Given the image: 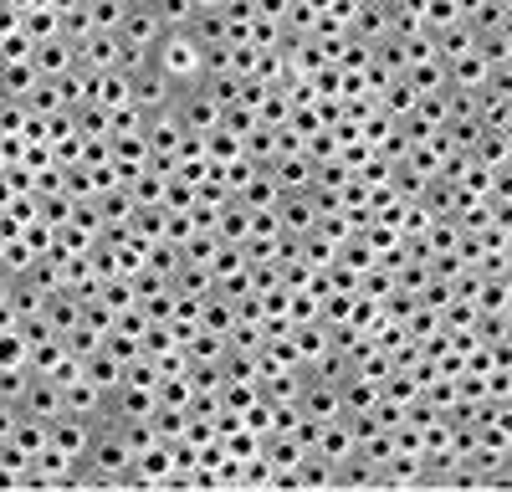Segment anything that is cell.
I'll list each match as a JSON object with an SVG mask.
<instances>
[{"label":"cell","mask_w":512,"mask_h":492,"mask_svg":"<svg viewBox=\"0 0 512 492\" xmlns=\"http://www.w3.org/2000/svg\"><path fill=\"white\" fill-rule=\"evenodd\" d=\"M123 0H88V26L93 31H103V36H113L118 31V21H123Z\"/></svg>","instance_id":"cell-32"},{"label":"cell","mask_w":512,"mask_h":492,"mask_svg":"<svg viewBox=\"0 0 512 492\" xmlns=\"http://www.w3.org/2000/svg\"><path fill=\"white\" fill-rule=\"evenodd\" d=\"M82 375H88L93 385H103V390H113L123 380V359H113L108 349H93L88 359H82Z\"/></svg>","instance_id":"cell-21"},{"label":"cell","mask_w":512,"mask_h":492,"mask_svg":"<svg viewBox=\"0 0 512 492\" xmlns=\"http://www.w3.org/2000/svg\"><path fill=\"white\" fill-rule=\"evenodd\" d=\"M472 303H477V313H507V277H487L482 272Z\"/></svg>","instance_id":"cell-24"},{"label":"cell","mask_w":512,"mask_h":492,"mask_svg":"<svg viewBox=\"0 0 512 492\" xmlns=\"http://www.w3.org/2000/svg\"><path fill=\"white\" fill-rule=\"evenodd\" d=\"M98 298L113 308V313H123V308H134L139 303V293H134V277H108L103 287H98Z\"/></svg>","instance_id":"cell-34"},{"label":"cell","mask_w":512,"mask_h":492,"mask_svg":"<svg viewBox=\"0 0 512 492\" xmlns=\"http://www.w3.org/2000/svg\"><path fill=\"white\" fill-rule=\"evenodd\" d=\"M41 72L31 62H0V103H21Z\"/></svg>","instance_id":"cell-18"},{"label":"cell","mask_w":512,"mask_h":492,"mask_svg":"<svg viewBox=\"0 0 512 492\" xmlns=\"http://www.w3.org/2000/svg\"><path fill=\"white\" fill-rule=\"evenodd\" d=\"M303 262H308L313 272L333 267V262H338V241H328L323 231H308V236H303Z\"/></svg>","instance_id":"cell-28"},{"label":"cell","mask_w":512,"mask_h":492,"mask_svg":"<svg viewBox=\"0 0 512 492\" xmlns=\"http://www.w3.org/2000/svg\"><path fill=\"white\" fill-rule=\"evenodd\" d=\"M267 175L277 180V190H308L313 185V159L303 149H297V154H277L267 164Z\"/></svg>","instance_id":"cell-12"},{"label":"cell","mask_w":512,"mask_h":492,"mask_svg":"<svg viewBox=\"0 0 512 492\" xmlns=\"http://www.w3.org/2000/svg\"><path fill=\"white\" fill-rule=\"evenodd\" d=\"M185 88L169 72H159L154 62H144L139 72H128V103H139L144 113H159V108H175V98H180Z\"/></svg>","instance_id":"cell-2"},{"label":"cell","mask_w":512,"mask_h":492,"mask_svg":"<svg viewBox=\"0 0 512 492\" xmlns=\"http://www.w3.org/2000/svg\"><path fill=\"white\" fill-rule=\"evenodd\" d=\"M67 349H72L77 359H88L93 349H103V334H98V328H88V323H77L72 334H67Z\"/></svg>","instance_id":"cell-39"},{"label":"cell","mask_w":512,"mask_h":492,"mask_svg":"<svg viewBox=\"0 0 512 492\" xmlns=\"http://www.w3.org/2000/svg\"><path fill=\"white\" fill-rule=\"evenodd\" d=\"M98 221H103V231H128V221H134V195H128V185H113V190H103L98 200Z\"/></svg>","instance_id":"cell-11"},{"label":"cell","mask_w":512,"mask_h":492,"mask_svg":"<svg viewBox=\"0 0 512 492\" xmlns=\"http://www.w3.org/2000/svg\"><path fill=\"white\" fill-rule=\"evenodd\" d=\"M149 62L175 77L180 88H195V82H200V47L190 41V31H164L149 47Z\"/></svg>","instance_id":"cell-1"},{"label":"cell","mask_w":512,"mask_h":492,"mask_svg":"<svg viewBox=\"0 0 512 492\" xmlns=\"http://www.w3.org/2000/svg\"><path fill=\"white\" fill-rule=\"evenodd\" d=\"M405 82H410V88L415 93H436V88H446V67L431 57V62H410L405 67Z\"/></svg>","instance_id":"cell-27"},{"label":"cell","mask_w":512,"mask_h":492,"mask_svg":"<svg viewBox=\"0 0 512 492\" xmlns=\"http://www.w3.org/2000/svg\"><path fill=\"white\" fill-rule=\"evenodd\" d=\"M26 103H0V134H21L26 129Z\"/></svg>","instance_id":"cell-42"},{"label":"cell","mask_w":512,"mask_h":492,"mask_svg":"<svg viewBox=\"0 0 512 492\" xmlns=\"http://www.w3.org/2000/svg\"><path fill=\"white\" fill-rule=\"evenodd\" d=\"M277 195H282V190H277V180H272L267 170H256L241 190H231V200H236V205H246V211H272Z\"/></svg>","instance_id":"cell-16"},{"label":"cell","mask_w":512,"mask_h":492,"mask_svg":"<svg viewBox=\"0 0 512 492\" xmlns=\"http://www.w3.org/2000/svg\"><path fill=\"white\" fill-rule=\"evenodd\" d=\"M210 252H216V236H210V231H195L190 241H180V262L210 267Z\"/></svg>","instance_id":"cell-36"},{"label":"cell","mask_w":512,"mask_h":492,"mask_svg":"<svg viewBox=\"0 0 512 492\" xmlns=\"http://www.w3.org/2000/svg\"><path fill=\"white\" fill-rule=\"evenodd\" d=\"M272 211H277V221H282L287 236H308V231L318 226V205H313L308 190H282Z\"/></svg>","instance_id":"cell-4"},{"label":"cell","mask_w":512,"mask_h":492,"mask_svg":"<svg viewBox=\"0 0 512 492\" xmlns=\"http://www.w3.org/2000/svg\"><path fill=\"white\" fill-rule=\"evenodd\" d=\"M164 180H169V175H154L149 164H144V170L128 180V195H134V205H159V211H164Z\"/></svg>","instance_id":"cell-22"},{"label":"cell","mask_w":512,"mask_h":492,"mask_svg":"<svg viewBox=\"0 0 512 492\" xmlns=\"http://www.w3.org/2000/svg\"><path fill=\"white\" fill-rule=\"evenodd\" d=\"M88 441H93V421H77V416H67V410L57 421H47V446L67 451V457H77V462H82V451H88Z\"/></svg>","instance_id":"cell-10"},{"label":"cell","mask_w":512,"mask_h":492,"mask_svg":"<svg viewBox=\"0 0 512 492\" xmlns=\"http://www.w3.org/2000/svg\"><path fill=\"white\" fill-rule=\"evenodd\" d=\"M98 103L103 108H118V103H128V72H103V88H98Z\"/></svg>","instance_id":"cell-38"},{"label":"cell","mask_w":512,"mask_h":492,"mask_svg":"<svg viewBox=\"0 0 512 492\" xmlns=\"http://www.w3.org/2000/svg\"><path fill=\"white\" fill-rule=\"evenodd\" d=\"M297 410H303V416H318V421H338V416H344V405H338V380L303 375V390H297Z\"/></svg>","instance_id":"cell-3"},{"label":"cell","mask_w":512,"mask_h":492,"mask_svg":"<svg viewBox=\"0 0 512 492\" xmlns=\"http://www.w3.org/2000/svg\"><path fill=\"white\" fill-rule=\"evenodd\" d=\"M123 6H149V0H123Z\"/></svg>","instance_id":"cell-45"},{"label":"cell","mask_w":512,"mask_h":492,"mask_svg":"<svg viewBox=\"0 0 512 492\" xmlns=\"http://www.w3.org/2000/svg\"><path fill=\"white\" fill-rule=\"evenodd\" d=\"M31 385V364H0V400H21Z\"/></svg>","instance_id":"cell-35"},{"label":"cell","mask_w":512,"mask_h":492,"mask_svg":"<svg viewBox=\"0 0 512 492\" xmlns=\"http://www.w3.org/2000/svg\"><path fill=\"white\" fill-rule=\"evenodd\" d=\"M472 159L482 170H512V154H507V129H482V139L472 144Z\"/></svg>","instance_id":"cell-17"},{"label":"cell","mask_w":512,"mask_h":492,"mask_svg":"<svg viewBox=\"0 0 512 492\" xmlns=\"http://www.w3.org/2000/svg\"><path fill=\"white\" fill-rule=\"evenodd\" d=\"M200 139H205V159H216V164L241 159V134H231V129H210V134H200Z\"/></svg>","instance_id":"cell-29"},{"label":"cell","mask_w":512,"mask_h":492,"mask_svg":"<svg viewBox=\"0 0 512 492\" xmlns=\"http://www.w3.org/2000/svg\"><path fill=\"white\" fill-rule=\"evenodd\" d=\"M31 67H36L41 77H62V72L77 67V47L57 31V36H47V41H36V47H31Z\"/></svg>","instance_id":"cell-9"},{"label":"cell","mask_w":512,"mask_h":492,"mask_svg":"<svg viewBox=\"0 0 512 492\" xmlns=\"http://www.w3.org/2000/svg\"><path fill=\"white\" fill-rule=\"evenodd\" d=\"M149 6H154V16H159V26H164V31H185V26H190V16H195L190 0H149Z\"/></svg>","instance_id":"cell-33"},{"label":"cell","mask_w":512,"mask_h":492,"mask_svg":"<svg viewBox=\"0 0 512 492\" xmlns=\"http://www.w3.org/2000/svg\"><path fill=\"white\" fill-rule=\"evenodd\" d=\"M0 364H26V339H21V323H16V328H0Z\"/></svg>","instance_id":"cell-41"},{"label":"cell","mask_w":512,"mask_h":492,"mask_svg":"<svg viewBox=\"0 0 512 492\" xmlns=\"http://www.w3.org/2000/svg\"><path fill=\"white\" fill-rule=\"evenodd\" d=\"M21 103H26V113H36V118H52V113H62L57 77H36V82H31V93H26Z\"/></svg>","instance_id":"cell-20"},{"label":"cell","mask_w":512,"mask_h":492,"mask_svg":"<svg viewBox=\"0 0 512 492\" xmlns=\"http://www.w3.org/2000/svg\"><path fill=\"white\" fill-rule=\"evenodd\" d=\"M11 446H21L26 457H36L41 446H47V421H36V416H21L16 431H11Z\"/></svg>","instance_id":"cell-31"},{"label":"cell","mask_w":512,"mask_h":492,"mask_svg":"<svg viewBox=\"0 0 512 492\" xmlns=\"http://www.w3.org/2000/svg\"><path fill=\"white\" fill-rule=\"evenodd\" d=\"M77 67H88V72H113V67H118V36H103V31L82 36V41H77Z\"/></svg>","instance_id":"cell-14"},{"label":"cell","mask_w":512,"mask_h":492,"mask_svg":"<svg viewBox=\"0 0 512 492\" xmlns=\"http://www.w3.org/2000/svg\"><path fill=\"white\" fill-rule=\"evenodd\" d=\"M16 405H21V416L57 421V416H62V385L47 380V375H31V385H26V395H21Z\"/></svg>","instance_id":"cell-8"},{"label":"cell","mask_w":512,"mask_h":492,"mask_svg":"<svg viewBox=\"0 0 512 492\" xmlns=\"http://www.w3.org/2000/svg\"><path fill=\"white\" fill-rule=\"evenodd\" d=\"M103 400H108V390L93 385L88 375H77V380L62 385V410H67V416H77V421H98L103 416Z\"/></svg>","instance_id":"cell-6"},{"label":"cell","mask_w":512,"mask_h":492,"mask_svg":"<svg viewBox=\"0 0 512 492\" xmlns=\"http://www.w3.org/2000/svg\"><path fill=\"white\" fill-rule=\"evenodd\" d=\"M31 47H36V41H31L26 31L0 36V62H31Z\"/></svg>","instance_id":"cell-40"},{"label":"cell","mask_w":512,"mask_h":492,"mask_svg":"<svg viewBox=\"0 0 512 492\" xmlns=\"http://www.w3.org/2000/svg\"><path fill=\"white\" fill-rule=\"evenodd\" d=\"M292 118V103L282 88H267V98L256 103V123H267V129H282V123Z\"/></svg>","instance_id":"cell-30"},{"label":"cell","mask_w":512,"mask_h":492,"mask_svg":"<svg viewBox=\"0 0 512 492\" xmlns=\"http://www.w3.org/2000/svg\"><path fill=\"white\" fill-rule=\"evenodd\" d=\"M36 221L41 226H52V231H62L67 221H72V195H36Z\"/></svg>","instance_id":"cell-23"},{"label":"cell","mask_w":512,"mask_h":492,"mask_svg":"<svg viewBox=\"0 0 512 492\" xmlns=\"http://www.w3.org/2000/svg\"><path fill=\"white\" fill-rule=\"evenodd\" d=\"M16 421H21V405L16 400H0V441H11Z\"/></svg>","instance_id":"cell-43"},{"label":"cell","mask_w":512,"mask_h":492,"mask_svg":"<svg viewBox=\"0 0 512 492\" xmlns=\"http://www.w3.org/2000/svg\"><path fill=\"white\" fill-rule=\"evenodd\" d=\"M175 118H180L185 134H210V129H221V108L210 103L200 88H185V93L175 98Z\"/></svg>","instance_id":"cell-5"},{"label":"cell","mask_w":512,"mask_h":492,"mask_svg":"<svg viewBox=\"0 0 512 492\" xmlns=\"http://www.w3.org/2000/svg\"><path fill=\"white\" fill-rule=\"evenodd\" d=\"M67 113H72L77 139H108V108H103V103H77V108H67Z\"/></svg>","instance_id":"cell-19"},{"label":"cell","mask_w":512,"mask_h":492,"mask_svg":"<svg viewBox=\"0 0 512 492\" xmlns=\"http://www.w3.org/2000/svg\"><path fill=\"white\" fill-rule=\"evenodd\" d=\"M251 6H256V16H267V21H282L292 0H251Z\"/></svg>","instance_id":"cell-44"},{"label":"cell","mask_w":512,"mask_h":492,"mask_svg":"<svg viewBox=\"0 0 512 492\" xmlns=\"http://www.w3.org/2000/svg\"><path fill=\"white\" fill-rule=\"evenodd\" d=\"M190 205H195V185L180 180V175H169L164 180V211H190Z\"/></svg>","instance_id":"cell-37"},{"label":"cell","mask_w":512,"mask_h":492,"mask_svg":"<svg viewBox=\"0 0 512 492\" xmlns=\"http://www.w3.org/2000/svg\"><path fill=\"white\" fill-rule=\"evenodd\" d=\"M349 36L354 41H369V47H374L379 36H390V6H379V0H359L354 21H349Z\"/></svg>","instance_id":"cell-13"},{"label":"cell","mask_w":512,"mask_h":492,"mask_svg":"<svg viewBox=\"0 0 512 492\" xmlns=\"http://www.w3.org/2000/svg\"><path fill=\"white\" fill-rule=\"evenodd\" d=\"M41 323H47V328H52L57 339H67L72 328L82 323V303H77V298L67 293V287H57V293L47 298V308H41Z\"/></svg>","instance_id":"cell-15"},{"label":"cell","mask_w":512,"mask_h":492,"mask_svg":"<svg viewBox=\"0 0 512 492\" xmlns=\"http://www.w3.org/2000/svg\"><path fill=\"white\" fill-rule=\"evenodd\" d=\"M149 421H154L159 441H180V436H185V421H190V410H180V405H154Z\"/></svg>","instance_id":"cell-25"},{"label":"cell","mask_w":512,"mask_h":492,"mask_svg":"<svg viewBox=\"0 0 512 492\" xmlns=\"http://www.w3.org/2000/svg\"><path fill=\"white\" fill-rule=\"evenodd\" d=\"M231 323H236V303H231V298L210 293V298L200 303V328H216V334H226Z\"/></svg>","instance_id":"cell-26"},{"label":"cell","mask_w":512,"mask_h":492,"mask_svg":"<svg viewBox=\"0 0 512 492\" xmlns=\"http://www.w3.org/2000/svg\"><path fill=\"white\" fill-rule=\"evenodd\" d=\"M113 36H118V41H128V47H139V52H149V47H154V41L164 36V26H159V16H154V6H128Z\"/></svg>","instance_id":"cell-7"}]
</instances>
